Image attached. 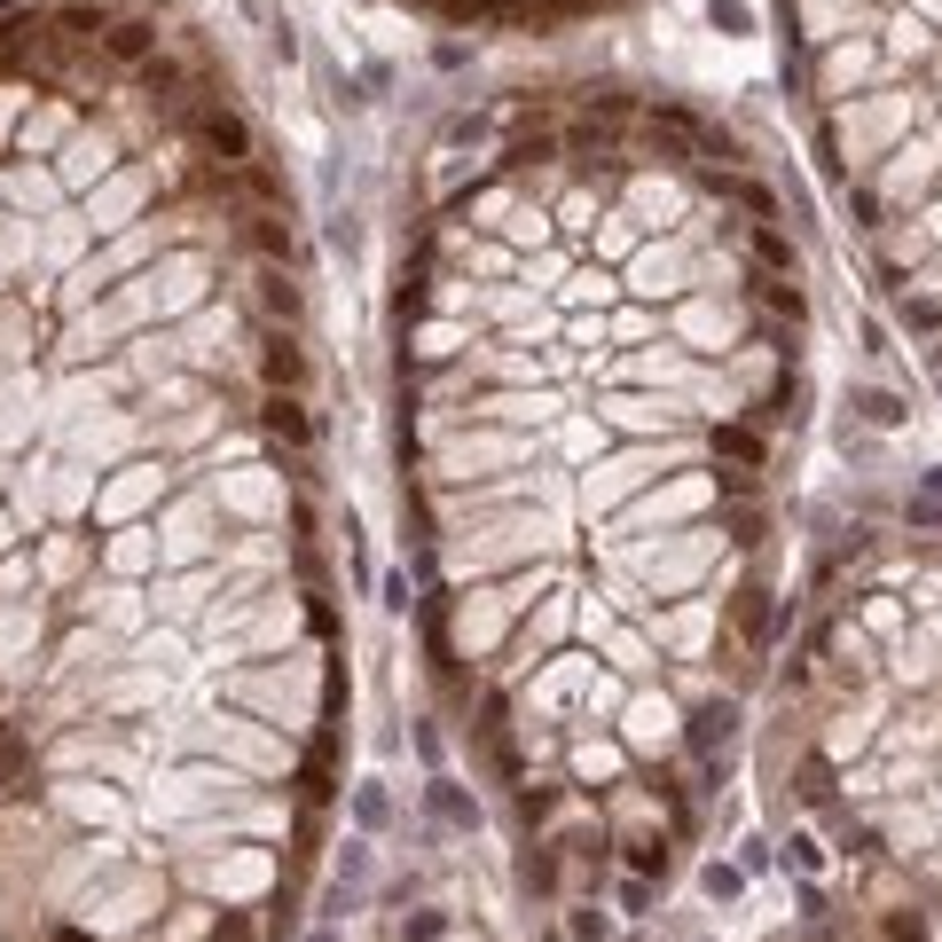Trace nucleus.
<instances>
[{
  "label": "nucleus",
  "mask_w": 942,
  "mask_h": 942,
  "mask_svg": "<svg viewBox=\"0 0 942 942\" xmlns=\"http://www.w3.org/2000/svg\"><path fill=\"white\" fill-rule=\"evenodd\" d=\"M424 810L441 817V825H456V832H471V825H480V801H471L456 778H432V786H424Z\"/></svg>",
  "instance_id": "f257e3e1"
},
{
  "label": "nucleus",
  "mask_w": 942,
  "mask_h": 942,
  "mask_svg": "<svg viewBox=\"0 0 942 942\" xmlns=\"http://www.w3.org/2000/svg\"><path fill=\"white\" fill-rule=\"evenodd\" d=\"M205 142L220 150V165H244V157H252V126L236 118V111H213V118H205Z\"/></svg>",
  "instance_id": "f03ea898"
},
{
  "label": "nucleus",
  "mask_w": 942,
  "mask_h": 942,
  "mask_svg": "<svg viewBox=\"0 0 942 942\" xmlns=\"http://www.w3.org/2000/svg\"><path fill=\"white\" fill-rule=\"evenodd\" d=\"M118 63H150L157 55V24H142V16H126V24H111V40H103Z\"/></svg>",
  "instance_id": "7ed1b4c3"
},
{
  "label": "nucleus",
  "mask_w": 942,
  "mask_h": 942,
  "mask_svg": "<svg viewBox=\"0 0 942 942\" xmlns=\"http://www.w3.org/2000/svg\"><path fill=\"white\" fill-rule=\"evenodd\" d=\"M259 369H267V385H298V378H307V361H298L291 339H267L259 346Z\"/></svg>",
  "instance_id": "20e7f679"
},
{
  "label": "nucleus",
  "mask_w": 942,
  "mask_h": 942,
  "mask_svg": "<svg viewBox=\"0 0 942 942\" xmlns=\"http://www.w3.org/2000/svg\"><path fill=\"white\" fill-rule=\"evenodd\" d=\"M738 628L754 652H769V589H738Z\"/></svg>",
  "instance_id": "39448f33"
},
{
  "label": "nucleus",
  "mask_w": 942,
  "mask_h": 942,
  "mask_svg": "<svg viewBox=\"0 0 942 942\" xmlns=\"http://www.w3.org/2000/svg\"><path fill=\"white\" fill-rule=\"evenodd\" d=\"M730 723H738V706H730V699L699 706V723H691V747H699V754H715V738H730Z\"/></svg>",
  "instance_id": "423d86ee"
},
{
  "label": "nucleus",
  "mask_w": 942,
  "mask_h": 942,
  "mask_svg": "<svg viewBox=\"0 0 942 942\" xmlns=\"http://www.w3.org/2000/svg\"><path fill=\"white\" fill-rule=\"evenodd\" d=\"M354 825L361 832H385L393 825V793L385 786H354Z\"/></svg>",
  "instance_id": "0eeeda50"
},
{
  "label": "nucleus",
  "mask_w": 942,
  "mask_h": 942,
  "mask_svg": "<svg viewBox=\"0 0 942 942\" xmlns=\"http://www.w3.org/2000/svg\"><path fill=\"white\" fill-rule=\"evenodd\" d=\"M849 409H856L864 424H903V400H895V393H880V385H864V393H849Z\"/></svg>",
  "instance_id": "6e6552de"
},
{
  "label": "nucleus",
  "mask_w": 942,
  "mask_h": 942,
  "mask_svg": "<svg viewBox=\"0 0 942 942\" xmlns=\"http://www.w3.org/2000/svg\"><path fill=\"white\" fill-rule=\"evenodd\" d=\"M715 448H723V456H738V463H762V432H747V424H723V432H715Z\"/></svg>",
  "instance_id": "1a4fd4ad"
},
{
  "label": "nucleus",
  "mask_w": 942,
  "mask_h": 942,
  "mask_svg": "<svg viewBox=\"0 0 942 942\" xmlns=\"http://www.w3.org/2000/svg\"><path fill=\"white\" fill-rule=\"evenodd\" d=\"M706 24H715V31H730V40H738V31H754L747 0H706Z\"/></svg>",
  "instance_id": "9d476101"
},
{
  "label": "nucleus",
  "mask_w": 942,
  "mask_h": 942,
  "mask_svg": "<svg viewBox=\"0 0 942 942\" xmlns=\"http://www.w3.org/2000/svg\"><path fill=\"white\" fill-rule=\"evenodd\" d=\"M519 880H526L534 895H558V856H550V849H543V856H526V864H519Z\"/></svg>",
  "instance_id": "9b49d317"
},
{
  "label": "nucleus",
  "mask_w": 942,
  "mask_h": 942,
  "mask_svg": "<svg viewBox=\"0 0 942 942\" xmlns=\"http://www.w3.org/2000/svg\"><path fill=\"white\" fill-rule=\"evenodd\" d=\"M267 432H283V441H307V417H298V400H267Z\"/></svg>",
  "instance_id": "f8f14e48"
},
{
  "label": "nucleus",
  "mask_w": 942,
  "mask_h": 942,
  "mask_svg": "<svg viewBox=\"0 0 942 942\" xmlns=\"http://www.w3.org/2000/svg\"><path fill=\"white\" fill-rule=\"evenodd\" d=\"M259 298H267L276 315H298V283H291V276H259Z\"/></svg>",
  "instance_id": "ddd939ff"
},
{
  "label": "nucleus",
  "mask_w": 942,
  "mask_h": 942,
  "mask_svg": "<svg viewBox=\"0 0 942 942\" xmlns=\"http://www.w3.org/2000/svg\"><path fill=\"white\" fill-rule=\"evenodd\" d=\"M400 934H409V942H441V934H448V912H417V919H400Z\"/></svg>",
  "instance_id": "4468645a"
},
{
  "label": "nucleus",
  "mask_w": 942,
  "mask_h": 942,
  "mask_svg": "<svg viewBox=\"0 0 942 942\" xmlns=\"http://www.w3.org/2000/svg\"><path fill=\"white\" fill-rule=\"evenodd\" d=\"M754 252H762L769 267H793V244H786V236H778V228H754Z\"/></svg>",
  "instance_id": "2eb2a0df"
},
{
  "label": "nucleus",
  "mask_w": 942,
  "mask_h": 942,
  "mask_svg": "<svg viewBox=\"0 0 942 942\" xmlns=\"http://www.w3.org/2000/svg\"><path fill=\"white\" fill-rule=\"evenodd\" d=\"M832 793V769L825 762H801V801H825Z\"/></svg>",
  "instance_id": "dca6fc26"
},
{
  "label": "nucleus",
  "mask_w": 942,
  "mask_h": 942,
  "mask_svg": "<svg viewBox=\"0 0 942 942\" xmlns=\"http://www.w3.org/2000/svg\"><path fill=\"white\" fill-rule=\"evenodd\" d=\"M621 912H652V880L636 871V880H621Z\"/></svg>",
  "instance_id": "f3484780"
},
{
  "label": "nucleus",
  "mask_w": 942,
  "mask_h": 942,
  "mask_svg": "<svg viewBox=\"0 0 942 942\" xmlns=\"http://www.w3.org/2000/svg\"><path fill=\"white\" fill-rule=\"evenodd\" d=\"M706 895L730 903V895H738V871H730V864H706Z\"/></svg>",
  "instance_id": "a211bd4d"
},
{
  "label": "nucleus",
  "mask_w": 942,
  "mask_h": 942,
  "mask_svg": "<svg viewBox=\"0 0 942 942\" xmlns=\"http://www.w3.org/2000/svg\"><path fill=\"white\" fill-rule=\"evenodd\" d=\"M888 934H895V942H927V919H919V912H895Z\"/></svg>",
  "instance_id": "6ab92c4d"
},
{
  "label": "nucleus",
  "mask_w": 942,
  "mask_h": 942,
  "mask_svg": "<svg viewBox=\"0 0 942 942\" xmlns=\"http://www.w3.org/2000/svg\"><path fill=\"white\" fill-rule=\"evenodd\" d=\"M574 942H604V912H574V927H565Z\"/></svg>",
  "instance_id": "aec40b11"
},
{
  "label": "nucleus",
  "mask_w": 942,
  "mask_h": 942,
  "mask_svg": "<svg viewBox=\"0 0 942 942\" xmlns=\"http://www.w3.org/2000/svg\"><path fill=\"white\" fill-rule=\"evenodd\" d=\"M849 205H856V228H880V196H871V189H856Z\"/></svg>",
  "instance_id": "412c9836"
},
{
  "label": "nucleus",
  "mask_w": 942,
  "mask_h": 942,
  "mask_svg": "<svg viewBox=\"0 0 942 942\" xmlns=\"http://www.w3.org/2000/svg\"><path fill=\"white\" fill-rule=\"evenodd\" d=\"M912 526H942V495H919L912 502Z\"/></svg>",
  "instance_id": "4be33fe9"
},
{
  "label": "nucleus",
  "mask_w": 942,
  "mask_h": 942,
  "mask_svg": "<svg viewBox=\"0 0 942 942\" xmlns=\"http://www.w3.org/2000/svg\"><path fill=\"white\" fill-rule=\"evenodd\" d=\"M236 9H244L252 24H267V31H276V0H236Z\"/></svg>",
  "instance_id": "5701e85b"
},
{
  "label": "nucleus",
  "mask_w": 942,
  "mask_h": 942,
  "mask_svg": "<svg viewBox=\"0 0 942 942\" xmlns=\"http://www.w3.org/2000/svg\"><path fill=\"white\" fill-rule=\"evenodd\" d=\"M471 9H519V0H471Z\"/></svg>",
  "instance_id": "b1692460"
},
{
  "label": "nucleus",
  "mask_w": 942,
  "mask_h": 942,
  "mask_svg": "<svg viewBox=\"0 0 942 942\" xmlns=\"http://www.w3.org/2000/svg\"><path fill=\"white\" fill-rule=\"evenodd\" d=\"M55 942H87V934H79V927H63V934H55Z\"/></svg>",
  "instance_id": "393cba45"
},
{
  "label": "nucleus",
  "mask_w": 942,
  "mask_h": 942,
  "mask_svg": "<svg viewBox=\"0 0 942 942\" xmlns=\"http://www.w3.org/2000/svg\"><path fill=\"white\" fill-rule=\"evenodd\" d=\"M307 942H330V934H307Z\"/></svg>",
  "instance_id": "a878e982"
},
{
  "label": "nucleus",
  "mask_w": 942,
  "mask_h": 942,
  "mask_svg": "<svg viewBox=\"0 0 942 942\" xmlns=\"http://www.w3.org/2000/svg\"><path fill=\"white\" fill-rule=\"evenodd\" d=\"M0 738H9V723H0Z\"/></svg>",
  "instance_id": "bb28decb"
}]
</instances>
